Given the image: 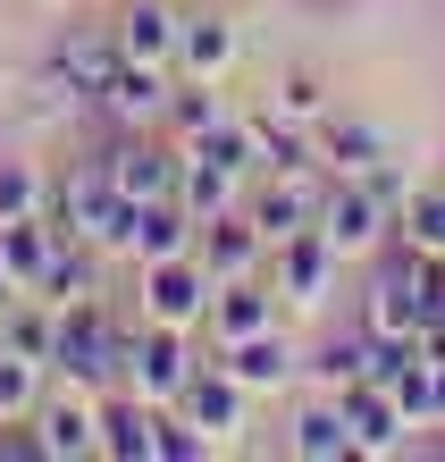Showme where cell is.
Returning a JSON list of instances; mask_svg holds the SVG:
<instances>
[{"mask_svg": "<svg viewBox=\"0 0 445 462\" xmlns=\"http://www.w3.org/2000/svg\"><path fill=\"white\" fill-rule=\"evenodd\" d=\"M177 152H202V160H218V169H236V177H261L253 118H218V126H202V134H193V143H177Z\"/></svg>", "mask_w": 445, "mask_h": 462, "instance_id": "obj_28", "label": "cell"}, {"mask_svg": "<svg viewBox=\"0 0 445 462\" xmlns=\"http://www.w3.org/2000/svg\"><path fill=\"white\" fill-rule=\"evenodd\" d=\"M236 17H218V9H193L177 25V76H227L236 68Z\"/></svg>", "mask_w": 445, "mask_h": 462, "instance_id": "obj_18", "label": "cell"}, {"mask_svg": "<svg viewBox=\"0 0 445 462\" xmlns=\"http://www.w3.org/2000/svg\"><path fill=\"white\" fill-rule=\"evenodd\" d=\"M320 236L337 244L345 261H370L378 244L395 236V210L370 194V177H328V194H320Z\"/></svg>", "mask_w": 445, "mask_h": 462, "instance_id": "obj_3", "label": "cell"}, {"mask_svg": "<svg viewBox=\"0 0 445 462\" xmlns=\"http://www.w3.org/2000/svg\"><path fill=\"white\" fill-rule=\"evenodd\" d=\"M17 294H25V286L9 278V269H0V311H9V303H17Z\"/></svg>", "mask_w": 445, "mask_h": 462, "instance_id": "obj_33", "label": "cell"}, {"mask_svg": "<svg viewBox=\"0 0 445 462\" xmlns=\"http://www.w3.org/2000/svg\"><path fill=\"white\" fill-rule=\"evenodd\" d=\"M177 9L169 0H118V51L126 60H152V68H177Z\"/></svg>", "mask_w": 445, "mask_h": 462, "instance_id": "obj_17", "label": "cell"}, {"mask_svg": "<svg viewBox=\"0 0 445 462\" xmlns=\"http://www.w3.org/2000/svg\"><path fill=\"white\" fill-rule=\"evenodd\" d=\"M244 403H253V387H244V378H236L227 362H202V370L185 378V395H177V412H185L193 429H210L218 446H227L236 429H244Z\"/></svg>", "mask_w": 445, "mask_h": 462, "instance_id": "obj_9", "label": "cell"}, {"mask_svg": "<svg viewBox=\"0 0 445 462\" xmlns=\"http://www.w3.org/2000/svg\"><path fill=\"white\" fill-rule=\"evenodd\" d=\"M202 328L218 337V345H236V337H261V328H277V286H261V278H227L210 294V319Z\"/></svg>", "mask_w": 445, "mask_h": 462, "instance_id": "obj_16", "label": "cell"}, {"mask_svg": "<svg viewBox=\"0 0 445 462\" xmlns=\"http://www.w3.org/2000/svg\"><path fill=\"white\" fill-rule=\"evenodd\" d=\"M34 210H51V177L34 160H0V219H34Z\"/></svg>", "mask_w": 445, "mask_h": 462, "instance_id": "obj_31", "label": "cell"}, {"mask_svg": "<svg viewBox=\"0 0 445 462\" xmlns=\"http://www.w3.org/2000/svg\"><path fill=\"white\" fill-rule=\"evenodd\" d=\"M0 345L25 353V362H51V353H60V303H42V294H17V303L0 311Z\"/></svg>", "mask_w": 445, "mask_h": 462, "instance_id": "obj_24", "label": "cell"}, {"mask_svg": "<svg viewBox=\"0 0 445 462\" xmlns=\"http://www.w3.org/2000/svg\"><path fill=\"white\" fill-rule=\"evenodd\" d=\"M337 269H345V253H337L320 227H302V236H286V244L269 253V286H277V303L320 311L328 294H337Z\"/></svg>", "mask_w": 445, "mask_h": 462, "instance_id": "obj_5", "label": "cell"}, {"mask_svg": "<svg viewBox=\"0 0 445 462\" xmlns=\"http://www.w3.org/2000/svg\"><path fill=\"white\" fill-rule=\"evenodd\" d=\"M34 438L51 462H76V454H101V395L93 387H68L34 412Z\"/></svg>", "mask_w": 445, "mask_h": 462, "instance_id": "obj_10", "label": "cell"}, {"mask_svg": "<svg viewBox=\"0 0 445 462\" xmlns=\"http://www.w3.org/2000/svg\"><path fill=\"white\" fill-rule=\"evenodd\" d=\"M210 454H218L210 429H193L177 403H160V462H210Z\"/></svg>", "mask_w": 445, "mask_h": 462, "instance_id": "obj_32", "label": "cell"}, {"mask_svg": "<svg viewBox=\"0 0 445 462\" xmlns=\"http://www.w3.org/2000/svg\"><path fill=\"white\" fill-rule=\"evenodd\" d=\"M286 454H302V462H345V454H353V420H345V403H337V395L302 403V412L286 420Z\"/></svg>", "mask_w": 445, "mask_h": 462, "instance_id": "obj_20", "label": "cell"}, {"mask_svg": "<svg viewBox=\"0 0 445 462\" xmlns=\"http://www.w3.org/2000/svg\"><path fill=\"white\" fill-rule=\"evenodd\" d=\"M337 403H345V420H353V454H403V446H412V412L378 387V378L345 387Z\"/></svg>", "mask_w": 445, "mask_h": 462, "instance_id": "obj_12", "label": "cell"}, {"mask_svg": "<svg viewBox=\"0 0 445 462\" xmlns=\"http://www.w3.org/2000/svg\"><path fill=\"white\" fill-rule=\"evenodd\" d=\"M253 152H261V177L320 169V134H311V126H294V118H277V110H261V118H253Z\"/></svg>", "mask_w": 445, "mask_h": 462, "instance_id": "obj_22", "label": "cell"}, {"mask_svg": "<svg viewBox=\"0 0 445 462\" xmlns=\"http://www.w3.org/2000/svg\"><path fill=\"white\" fill-rule=\"evenodd\" d=\"M302 370H311V387L320 395H345L370 378V328H353V337H328L320 353H302Z\"/></svg>", "mask_w": 445, "mask_h": 462, "instance_id": "obj_25", "label": "cell"}, {"mask_svg": "<svg viewBox=\"0 0 445 462\" xmlns=\"http://www.w3.org/2000/svg\"><path fill=\"white\" fill-rule=\"evenodd\" d=\"M68 9H85V0H68Z\"/></svg>", "mask_w": 445, "mask_h": 462, "instance_id": "obj_35", "label": "cell"}, {"mask_svg": "<svg viewBox=\"0 0 445 462\" xmlns=\"http://www.w3.org/2000/svg\"><path fill=\"white\" fill-rule=\"evenodd\" d=\"M42 370L51 362H25V353L0 345V420H9V429H25V420L42 412Z\"/></svg>", "mask_w": 445, "mask_h": 462, "instance_id": "obj_27", "label": "cell"}, {"mask_svg": "<svg viewBox=\"0 0 445 462\" xmlns=\"http://www.w3.org/2000/svg\"><path fill=\"white\" fill-rule=\"evenodd\" d=\"M42 303H85V294H101V244H85V236H68L60 253H51V269H42Z\"/></svg>", "mask_w": 445, "mask_h": 462, "instance_id": "obj_23", "label": "cell"}, {"mask_svg": "<svg viewBox=\"0 0 445 462\" xmlns=\"http://www.w3.org/2000/svg\"><path fill=\"white\" fill-rule=\"evenodd\" d=\"M218 118H227V101H218V76H177L169 118H160V126H169L177 143H193V134H202V126H218Z\"/></svg>", "mask_w": 445, "mask_h": 462, "instance_id": "obj_26", "label": "cell"}, {"mask_svg": "<svg viewBox=\"0 0 445 462\" xmlns=\"http://www.w3.org/2000/svg\"><path fill=\"white\" fill-rule=\"evenodd\" d=\"M328 9H361V0H328Z\"/></svg>", "mask_w": 445, "mask_h": 462, "instance_id": "obj_34", "label": "cell"}, {"mask_svg": "<svg viewBox=\"0 0 445 462\" xmlns=\"http://www.w3.org/2000/svg\"><path fill=\"white\" fill-rule=\"evenodd\" d=\"M311 134H320V169H328V177H370L378 160L395 152V143H386V134H378L370 118H353V110H328Z\"/></svg>", "mask_w": 445, "mask_h": 462, "instance_id": "obj_14", "label": "cell"}, {"mask_svg": "<svg viewBox=\"0 0 445 462\" xmlns=\"http://www.w3.org/2000/svg\"><path fill=\"white\" fill-rule=\"evenodd\" d=\"M169 93H177V68H152V60H118L93 110H101L109 126H118V134H144V126H160V118H169Z\"/></svg>", "mask_w": 445, "mask_h": 462, "instance_id": "obj_7", "label": "cell"}, {"mask_svg": "<svg viewBox=\"0 0 445 462\" xmlns=\"http://www.w3.org/2000/svg\"><path fill=\"white\" fill-rule=\"evenodd\" d=\"M320 194H328V169H294V177H253V194H244V210H253L261 244L277 253L286 236L320 227Z\"/></svg>", "mask_w": 445, "mask_h": 462, "instance_id": "obj_6", "label": "cell"}, {"mask_svg": "<svg viewBox=\"0 0 445 462\" xmlns=\"http://www.w3.org/2000/svg\"><path fill=\"white\" fill-rule=\"evenodd\" d=\"M395 236L412 244V253H445V185H412V202H403Z\"/></svg>", "mask_w": 445, "mask_h": 462, "instance_id": "obj_29", "label": "cell"}, {"mask_svg": "<svg viewBox=\"0 0 445 462\" xmlns=\"http://www.w3.org/2000/svg\"><path fill=\"white\" fill-rule=\"evenodd\" d=\"M126 353H134V328L126 319H109L101 294H85V303H60V353H51V370L68 378V387H126Z\"/></svg>", "mask_w": 445, "mask_h": 462, "instance_id": "obj_1", "label": "cell"}, {"mask_svg": "<svg viewBox=\"0 0 445 462\" xmlns=\"http://www.w3.org/2000/svg\"><path fill=\"white\" fill-rule=\"evenodd\" d=\"M244 185H253V177L218 169V160H202V152H185V160H177V202L193 210V219H218V210H244Z\"/></svg>", "mask_w": 445, "mask_h": 462, "instance_id": "obj_21", "label": "cell"}, {"mask_svg": "<svg viewBox=\"0 0 445 462\" xmlns=\"http://www.w3.org/2000/svg\"><path fill=\"white\" fill-rule=\"evenodd\" d=\"M101 160H109V177H118L126 202H160V194H177V160H185V152H160V143H134V134H118Z\"/></svg>", "mask_w": 445, "mask_h": 462, "instance_id": "obj_15", "label": "cell"}, {"mask_svg": "<svg viewBox=\"0 0 445 462\" xmlns=\"http://www.w3.org/2000/svg\"><path fill=\"white\" fill-rule=\"evenodd\" d=\"M60 244H68V236L51 227V210H34V219H0V269H9V278H17L25 294H34Z\"/></svg>", "mask_w": 445, "mask_h": 462, "instance_id": "obj_19", "label": "cell"}, {"mask_svg": "<svg viewBox=\"0 0 445 462\" xmlns=\"http://www.w3.org/2000/svg\"><path fill=\"white\" fill-rule=\"evenodd\" d=\"M218 362H227L253 395H277V387H294V370H302V353L286 328H261V337H236V345H218Z\"/></svg>", "mask_w": 445, "mask_h": 462, "instance_id": "obj_13", "label": "cell"}, {"mask_svg": "<svg viewBox=\"0 0 445 462\" xmlns=\"http://www.w3.org/2000/svg\"><path fill=\"white\" fill-rule=\"evenodd\" d=\"M118 202L126 194H118V177H109V160H85V169H68V185H51V227L101 244V227H109Z\"/></svg>", "mask_w": 445, "mask_h": 462, "instance_id": "obj_8", "label": "cell"}, {"mask_svg": "<svg viewBox=\"0 0 445 462\" xmlns=\"http://www.w3.org/2000/svg\"><path fill=\"white\" fill-rule=\"evenodd\" d=\"M193 253H202V269H210L218 286H227V278H261L269 244H261V227H253V210H218V219H202Z\"/></svg>", "mask_w": 445, "mask_h": 462, "instance_id": "obj_11", "label": "cell"}, {"mask_svg": "<svg viewBox=\"0 0 445 462\" xmlns=\"http://www.w3.org/2000/svg\"><path fill=\"white\" fill-rule=\"evenodd\" d=\"M437 319H445V311H437Z\"/></svg>", "mask_w": 445, "mask_h": 462, "instance_id": "obj_36", "label": "cell"}, {"mask_svg": "<svg viewBox=\"0 0 445 462\" xmlns=\"http://www.w3.org/2000/svg\"><path fill=\"white\" fill-rule=\"evenodd\" d=\"M277 118H294V126H320L328 118V76L320 68H286L277 76V101H269Z\"/></svg>", "mask_w": 445, "mask_h": 462, "instance_id": "obj_30", "label": "cell"}, {"mask_svg": "<svg viewBox=\"0 0 445 462\" xmlns=\"http://www.w3.org/2000/svg\"><path fill=\"white\" fill-rule=\"evenodd\" d=\"M193 370H202V362H193V328H160V319H134L126 387L144 395V403H177Z\"/></svg>", "mask_w": 445, "mask_h": 462, "instance_id": "obj_4", "label": "cell"}, {"mask_svg": "<svg viewBox=\"0 0 445 462\" xmlns=\"http://www.w3.org/2000/svg\"><path fill=\"white\" fill-rule=\"evenodd\" d=\"M210 294H218V278L202 269V253H169V261L134 269V319H160V328H202Z\"/></svg>", "mask_w": 445, "mask_h": 462, "instance_id": "obj_2", "label": "cell"}]
</instances>
